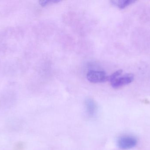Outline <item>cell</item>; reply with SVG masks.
<instances>
[{"mask_svg":"<svg viewBox=\"0 0 150 150\" xmlns=\"http://www.w3.org/2000/svg\"><path fill=\"white\" fill-rule=\"evenodd\" d=\"M122 73V70H117V71H115L114 73L112 74L110 76H109V80H108V81H110V82H112L113 80L118 77L121 75Z\"/></svg>","mask_w":150,"mask_h":150,"instance_id":"52a82bcc","label":"cell"},{"mask_svg":"<svg viewBox=\"0 0 150 150\" xmlns=\"http://www.w3.org/2000/svg\"><path fill=\"white\" fill-rule=\"evenodd\" d=\"M135 0H114L111 1L112 4L120 9H124L135 2Z\"/></svg>","mask_w":150,"mask_h":150,"instance_id":"277c9868","label":"cell"},{"mask_svg":"<svg viewBox=\"0 0 150 150\" xmlns=\"http://www.w3.org/2000/svg\"><path fill=\"white\" fill-rule=\"evenodd\" d=\"M86 78L88 81L92 83H102L109 80V76L106 73L102 71H90L86 75Z\"/></svg>","mask_w":150,"mask_h":150,"instance_id":"7a4b0ae2","label":"cell"},{"mask_svg":"<svg viewBox=\"0 0 150 150\" xmlns=\"http://www.w3.org/2000/svg\"><path fill=\"white\" fill-rule=\"evenodd\" d=\"M134 76L132 74H126L120 76L112 82H110L112 87L115 89L120 88L124 85L131 83L134 80Z\"/></svg>","mask_w":150,"mask_h":150,"instance_id":"3957f363","label":"cell"},{"mask_svg":"<svg viewBox=\"0 0 150 150\" xmlns=\"http://www.w3.org/2000/svg\"><path fill=\"white\" fill-rule=\"evenodd\" d=\"M60 1L59 0H42V1H40L39 2L41 6L45 7L50 4L57 3L59 2Z\"/></svg>","mask_w":150,"mask_h":150,"instance_id":"8992f818","label":"cell"},{"mask_svg":"<svg viewBox=\"0 0 150 150\" xmlns=\"http://www.w3.org/2000/svg\"><path fill=\"white\" fill-rule=\"evenodd\" d=\"M137 141L136 138L131 136H123L117 141V145L120 149L123 150L129 149L136 146Z\"/></svg>","mask_w":150,"mask_h":150,"instance_id":"6da1fadb","label":"cell"},{"mask_svg":"<svg viewBox=\"0 0 150 150\" xmlns=\"http://www.w3.org/2000/svg\"><path fill=\"white\" fill-rule=\"evenodd\" d=\"M86 106L88 114L90 116H93L95 115L96 105L94 101L91 99H87L86 100Z\"/></svg>","mask_w":150,"mask_h":150,"instance_id":"5b68a950","label":"cell"}]
</instances>
